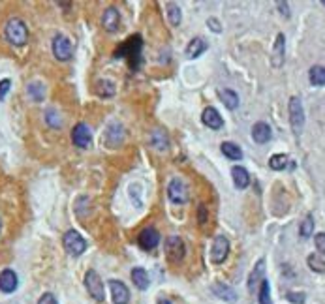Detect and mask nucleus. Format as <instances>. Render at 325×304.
Instances as JSON below:
<instances>
[{"mask_svg":"<svg viewBox=\"0 0 325 304\" xmlns=\"http://www.w3.org/2000/svg\"><path fill=\"white\" fill-rule=\"evenodd\" d=\"M141 49H143V40L139 34L136 36H130V38L121 44L115 51V59H128V64L132 68V71L139 70L141 66Z\"/></svg>","mask_w":325,"mask_h":304,"instance_id":"1","label":"nucleus"},{"mask_svg":"<svg viewBox=\"0 0 325 304\" xmlns=\"http://www.w3.org/2000/svg\"><path fill=\"white\" fill-rule=\"evenodd\" d=\"M4 36L11 45H17V47L25 45L28 40V28L27 25H25V21H23V19H17V17L10 19V21L6 23Z\"/></svg>","mask_w":325,"mask_h":304,"instance_id":"2","label":"nucleus"},{"mask_svg":"<svg viewBox=\"0 0 325 304\" xmlns=\"http://www.w3.org/2000/svg\"><path fill=\"white\" fill-rule=\"evenodd\" d=\"M85 288H87L88 295L92 297L94 300H102L105 299V291H104V282L102 278L98 276V272L94 269H88L87 274H85Z\"/></svg>","mask_w":325,"mask_h":304,"instance_id":"3","label":"nucleus"},{"mask_svg":"<svg viewBox=\"0 0 325 304\" xmlns=\"http://www.w3.org/2000/svg\"><path fill=\"white\" fill-rule=\"evenodd\" d=\"M62 244H64V250H66L70 255H73V257H78V255H81L83 252L87 250V240L83 239L78 231H73V229L64 235Z\"/></svg>","mask_w":325,"mask_h":304,"instance_id":"4","label":"nucleus"},{"mask_svg":"<svg viewBox=\"0 0 325 304\" xmlns=\"http://www.w3.org/2000/svg\"><path fill=\"white\" fill-rule=\"evenodd\" d=\"M290 122H292L295 136H299L304 126V109L303 103H301V98H297V96L290 98Z\"/></svg>","mask_w":325,"mask_h":304,"instance_id":"5","label":"nucleus"},{"mask_svg":"<svg viewBox=\"0 0 325 304\" xmlns=\"http://www.w3.org/2000/svg\"><path fill=\"white\" fill-rule=\"evenodd\" d=\"M51 49H53V54H55L56 60H61V62H66V60L72 59V42L64 36V34H56L55 38H53V45H51Z\"/></svg>","mask_w":325,"mask_h":304,"instance_id":"6","label":"nucleus"},{"mask_svg":"<svg viewBox=\"0 0 325 304\" xmlns=\"http://www.w3.org/2000/svg\"><path fill=\"white\" fill-rule=\"evenodd\" d=\"M165 254H167V259L171 263H179L182 261L184 254H186V246H184V240L181 237H169L165 240Z\"/></svg>","mask_w":325,"mask_h":304,"instance_id":"7","label":"nucleus"},{"mask_svg":"<svg viewBox=\"0 0 325 304\" xmlns=\"http://www.w3.org/2000/svg\"><path fill=\"white\" fill-rule=\"evenodd\" d=\"M167 196L175 205H184L188 201V186L184 184V180L173 179L167 184Z\"/></svg>","mask_w":325,"mask_h":304,"instance_id":"8","label":"nucleus"},{"mask_svg":"<svg viewBox=\"0 0 325 304\" xmlns=\"http://www.w3.org/2000/svg\"><path fill=\"white\" fill-rule=\"evenodd\" d=\"M227 254H230V240H227V237H224V235H218L215 239V242H213V250H211V259H213V263H224L227 257Z\"/></svg>","mask_w":325,"mask_h":304,"instance_id":"9","label":"nucleus"},{"mask_svg":"<svg viewBox=\"0 0 325 304\" xmlns=\"http://www.w3.org/2000/svg\"><path fill=\"white\" fill-rule=\"evenodd\" d=\"M72 141H73V145L79 148L90 147V143H92V134H90V128H88L85 122H79V124L72 130Z\"/></svg>","mask_w":325,"mask_h":304,"instance_id":"10","label":"nucleus"},{"mask_svg":"<svg viewBox=\"0 0 325 304\" xmlns=\"http://www.w3.org/2000/svg\"><path fill=\"white\" fill-rule=\"evenodd\" d=\"M138 244L143 250H155L156 246L160 244V233L155 227H145L141 233L138 235Z\"/></svg>","mask_w":325,"mask_h":304,"instance_id":"11","label":"nucleus"},{"mask_svg":"<svg viewBox=\"0 0 325 304\" xmlns=\"http://www.w3.org/2000/svg\"><path fill=\"white\" fill-rule=\"evenodd\" d=\"M122 139H124V130H122V126L119 124V122H111L109 128H107L104 134V143L109 148H115L121 145Z\"/></svg>","mask_w":325,"mask_h":304,"instance_id":"12","label":"nucleus"},{"mask_svg":"<svg viewBox=\"0 0 325 304\" xmlns=\"http://www.w3.org/2000/svg\"><path fill=\"white\" fill-rule=\"evenodd\" d=\"M102 25L107 32H117L119 27H121V13L117 8H107L104 11V17H102Z\"/></svg>","mask_w":325,"mask_h":304,"instance_id":"13","label":"nucleus"},{"mask_svg":"<svg viewBox=\"0 0 325 304\" xmlns=\"http://www.w3.org/2000/svg\"><path fill=\"white\" fill-rule=\"evenodd\" d=\"M111 295H113V302L115 304H128L130 302V291L122 282L119 280H111L109 282Z\"/></svg>","mask_w":325,"mask_h":304,"instance_id":"14","label":"nucleus"},{"mask_svg":"<svg viewBox=\"0 0 325 304\" xmlns=\"http://www.w3.org/2000/svg\"><path fill=\"white\" fill-rule=\"evenodd\" d=\"M201 120H203V124L211 130H220L224 128V119H222V115L216 111L215 107H207L201 115Z\"/></svg>","mask_w":325,"mask_h":304,"instance_id":"15","label":"nucleus"},{"mask_svg":"<svg viewBox=\"0 0 325 304\" xmlns=\"http://www.w3.org/2000/svg\"><path fill=\"white\" fill-rule=\"evenodd\" d=\"M17 289V274L11 269H4L0 272V291L2 293H13Z\"/></svg>","mask_w":325,"mask_h":304,"instance_id":"16","label":"nucleus"},{"mask_svg":"<svg viewBox=\"0 0 325 304\" xmlns=\"http://www.w3.org/2000/svg\"><path fill=\"white\" fill-rule=\"evenodd\" d=\"M252 137L254 141L259 143V145H263L267 143L273 137V131H271V126L265 124V122H258V124H254L252 128Z\"/></svg>","mask_w":325,"mask_h":304,"instance_id":"17","label":"nucleus"},{"mask_svg":"<svg viewBox=\"0 0 325 304\" xmlns=\"http://www.w3.org/2000/svg\"><path fill=\"white\" fill-rule=\"evenodd\" d=\"M284 49H286V38H284V34H278L275 49H273V66L275 68H280L284 64Z\"/></svg>","mask_w":325,"mask_h":304,"instance_id":"18","label":"nucleus"},{"mask_svg":"<svg viewBox=\"0 0 325 304\" xmlns=\"http://www.w3.org/2000/svg\"><path fill=\"white\" fill-rule=\"evenodd\" d=\"M232 177H233V184L237 186L239 190H244V188L250 184V175H248L246 169L241 167V165H235V167L232 169Z\"/></svg>","mask_w":325,"mask_h":304,"instance_id":"19","label":"nucleus"},{"mask_svg":"<svg viewBox=\"0 0 325 304\" xmlns=\"http://www.w3.org/2000/svg\"><path fill=\"white\" fill-rule=\"evenodd\" d=\"M207 42H205L203 38H194L190 44L186 45V54L188 59H198L199 54H203L205 51H207Z\"/></svg>","mask_w":325,"mask_h":304,"instance_id":"20","label":"nucleus"},{"mask_svg":"<svg viewBox=\"0 0 325 304\" xmlns=\"http://www.w3.org/2000/svg\"><path fill=\"white\" fill-rule=\"evenodd\" d=\"M263 272H265V259H259L256 263V267H254L252 274H250V280H248V289L250 291H254L258 283L263 282Z\"/></svg>","mask_w":325,"mask_h":304,"instance_id":"21","label":"nucleus"},{"mask_svg":"<svg viewBox=\"0 0 325 304\" xmlns=\"http://www.w3.org/2000/svg\"><path fill=\"white\" fill-rule=\"evenodd\" d=\"M132 280L133 283H136V288L141 289V291H145V289L149 288V274H147V271L141 269V267H136L132 271Z\"/></svg>","mask_w":325,"mask_h":304,"instance_id":"22","label":"nucleus"},{"mask_svg":"<svg viewBox=\"0 0 325 304\" xmlns=\"http://www.w3.org/2000/svg\"><path fill=\"white\" fill-rule=\"evenodd\" d=\"M220 150L227 160H241V158H243V150L239 148V145H235V143H232V141L222 143Z\"/></svg>","mask_w":325,"mask_h":304,"instance_id":"23","label":"nucleus"},{"mask_svg":"<svg viewBox=\"0 0 325 304\" xmlns=\"http://www.w3.org/2000/svg\"><path fill=\"white\" fill-rule=\"evenodd\" d=\"M96 94L102 96V98H109L115 94V83L109 81V79H100L96 83Z\"/></svg>","mask_w":325,"mask_h":304,"instance_id":"24","label":"nucleus"},{"mask_svg":"<svg viewBox=\"0 0 325 304\" xmlns=\"http://www.w3.org/2000/svg\"><path fill=\"white\" fill-rule=\"evenodd\" d=\"M27 94L32 102H42L45 96V87L40 81H34L27 87Z\"/></svg>","mask_w":325,"mask_h":304,"instance_id":"25","label":"nucleus"},{"mask_svg":"<svg viewBox=\"0 0 325 304\" xmlns=\"http://www.w3.org/2000/svg\"><path fill=\"white\" fill-rule=\"evenodd\" d=\"M309 79L316 87H323L325 85V68L323 66H312L309 71Z\"/></svg>","mask_w":325,"mask_h":304,"instance_id":"26","label":"nucleus"},{"mask_svg":"<svg viewBox=\"0 0 325 304\" xmlns=\"http://www.w3.org/2000/svg\"><path fill=\"white\" fill-rule=\"evenodd\" d=\"M213 291H215L216 297H220V299L224 300H230V302H233V300L237 299V297H235V291H233L230 286H224V283H215V286H213Z\"/></svg>","mask_w":325,"mask_h":304,"instance_id":"27","label":"nucleus"},{"mask_svg":"<svg viewBox=\"0 0 325 304\" xmlns=\"http://www.w3.org/2000/svg\"><path fill=\"white\" fill-rule=\"evenodd\" d=\"M220 98L222 102H224V105H226L227 109H237L239 107V96L237 92H233V90H230V88H224V90H220Z\"/></svg>","mask_w":325,"mask_h":304,"instance_id":"28","label":"nucleus"},{"mask_svg":"<svg viewBox=\"0 0 325 304\" xmlns=\"http://www.w3.org/2000/svg\"><path fill=\"white\" fill-rule=\"evenodd\" d=\"M165 11H167V19H169L171 25H173V27H179V25H181V8H179V4L167 2V4H165Z\"/></svg>","mask_w":325,"mask_h":304,"instance_id":"29","label":"nucleus"},{"mask_svg":"<svg viewBox=\"0 0 325 304\" xmlns=\"http://www.w3.org/2000/svg\"><path fill=\"white\" fill-rule=\"evenodd\" d=\"M150 143H152V147L158 148V150H167V137L162 130H155L150 134Z\"/></svg>","mask_w":325,"mask_h":304,"instance_id":"30","label":"nucleus"},{"mask_svg":"<svg viewBox=\"0 0 325 304\" xmlns=\"http://www.w3.org/2000/svg\"><path fill=\"white\" fill-rule=\"evenodd\" d=\"M288 162H290V158L286 154H275V156H271L269 160V167L275 169V171H282V169L286 167Z\"/></svg>","mask_w":325,"mask_h":304,"instance_id":"31","label":"nucleus"},{"mask_svg":"<svg viewBox=\"0 0 325 304\" xmlns=\"http://www.w3.org/2000/svg\"><path fill=\"white\" fill-rule=\"evenodd\" d=\"M45 122H47L51 128L59 130V128L62 126V119H61V115H59V111H55V109H47V111H45Z\"/></svg>","mask_w":325,"mask_h":304,"instance_id":"32","label":"nucleus"},{"mask_svg":"<svg viewBox=\"0 0 325 304\" xmlns=\"http://www.w3.org/2000/svg\"><path fill=\"white\" fill-rule=\"evenodd\" d=\"M259 304H273L271 300V288H269V282L263 280V282L259 283Z\"/></svg>","mask_w":325,"mask_h":304,"instance_id":"33","label":"nucleus"},{"mask_svg":"<svg viewBox=\"0 0 325 304\" xmlns=\"http://www.w3.org/2000/svg\"><path fill=\"white\" fill-rule=\"evenodd\" d=\"M309 267L316 272H325V261L318 254L309 255Z\"/></svg>","mask_w":325,"mask_h":304,"instance_id":"34","label":"nucleus"},{"mask_svg":"<svg viewBox=\"0 0 325 304\" xmlns=\"http://www.w3.org/2000/svg\"><path fill=\"white\" fill-rule=\"evenodd\" d=\"M312 231H314V218L312 216H307L304 218V222L301 223V227H299V233H301V237H310L312 235Z\"/></svg>","mask_w":325,"mask_h":304,"instance_id":"35","label":"nucleus"},{"mask_svg":"<svg viewBox=\"0 0 325 304\" xmlns=\"http://www.w3.org/2000/svg\"><path fill=\"white\" fill-rule=\"evenodd\" d=\"M10 88H11L10 79H2V81H0V100L6 98V94L10 92Z\"/></svg>","mask_w":325,"mask_h":304,"instance_id":"36","label":"nucleus"},{"mask_svg":"<svg viewBox=\"0 0 325 304\" xmlns=\"http://www.w3.org/2000/svg\"><path fill=\"white\" fill-rule=\"evenodd\" d=\"M314 240H316V248L320 250V254H325V233H318Z\"/></svg>","mask_w":325,"mask_h":304,"instance_id":"37","label":"nucleus"},{"mask_svg":"<svg viewBox=\"0 0 325 304\" xmlns=\"http://www.w3.org/2000/svg\"><path fill=\"white\" fill-rule=\"evenodd\" d=\"M38 304H59V302H56L55 295L53 293H44L42 297H40Z\"/></svg>","mask_w":325,"mask_h":304,"instance_id":"38","label":"nucleus"},{"mask_svg":"<svg viewBox=\"0 0 325 304\" xmlns=\"http://www.w3.org/2000/svg\"><path fill=\"white\" fill-rule=\"evenodd\" d=\"M288 299L295 304H303L304 302V295L303 293H288Z\"/></svg>","mask_w":325,"mask_h":304,"instance_id":"39","label":"nucleus"},{"mask_svg":"<svg viewBox=\"0 0 325 304\" xmlns=\"http://www.w3.org/2000/svg\"><path fill=\"white\" fill-rule=\"evenodd\" d=\"M278 8H280V13L284 17H290V10H288V4L286 2H278Z\"/></svg>","mask_w":325,"mask_h":304,"instance_id":"40","label":"nucleus"},{"mask_svg":"<svg viewBox=\"0 0 325 304\" xmlns=\"http://www.w3.org/2000/svg\"><path fill=\"white\" fill-rule=\"evenodd\" d=\"M207 222V214H205V206L201 205L199 206V223H205Z\"/></svg>","mask_w":325,"mask_h":304,"instance_id":"41","label":"nucleus"},{"mask_svg":"<svg viewBox=\"0 0 325 304\" xmlns=\"http://www.w3.org/2000/svg\"><path fill=\"white\" fill-rule=\"evenodd\" d=\"M209 25L215 32H220V27H218V21H216V19H209Z\"/></svg>","mask_w":325,"mask_h":304,"instance_id":"42","label":"nucleus"},{"mask_svg":"<svg viewBox=\"0 0 325 304\" xmlns=\"http://www.w3.org/2000/svg\"><path fill=\"white\" fill-rule=\"evenodd\" d=\"M158 304H171V300L169 299H160L158 300Z\"/></svg>","mask_w":325,"mask_h":304,"instance_id":"43","label":"nucleus"},{"mask_svg":"<svg viewBox=\"0 0 325 304\" xmlns=\"http://www.w3.org/2000/svg\"><path fill=\"white\" fill-rule=\"evenodd\" d=\"M0 229H2V222H0Z\"/></svg>","mask_w":325,"mask_h":304,"instance_id":"44","label":"nucleus"},{"mask_svg":"<svg viewBox=\"0 0 325 304\" xmlns=\"http://www.w3.org/2000/svg\"><path fill=\"white\" fill-rule=\"evenodd\" d=\"M321 4H323V6H325V0H323V2H321Z\"/></svg>","mask_w":325,"mask_h":304,"instance_id":"45","label":"nucleus"}]
</instances>
